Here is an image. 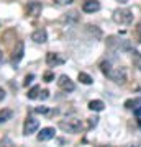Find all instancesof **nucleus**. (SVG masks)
I'll return each mask as SVG.
<instances>
[{
  "mask_svg": "<svg viewBox=\"0 0 141 147\" xmlns=\"http://www.w3.org/2000/svg\"><path fill=\"white\" fill-rule=\"evenodd\" d=\"M35 111H36V113H41V115H46V113H48V108H46V106H38Z\"/></svg>",
  "mask_w": 141,
  "mask_h": 147,
  "instance_id": "obj_24",
  "label": "nucleus"
},
{
  "mask_svg": "<svg viewBox=\"0 0 141 147\" xmlns=\"http://www.w3.org/2000/svg\"><path fill=\"white\" fill-rule=\"evenodd\" d=\"M59 127L63 129L64 132H71V134H76L84 127L82 121L79 118H66V119L59 121Z\"/></svg>",
  "mask_w": 141,
  "mask_h": 147,
  "instance_id": "obj_2",
  "label": "nucleus"
},
{
  "mask_svg": "<svg viewBox=\"0 0 141 147\" xmlns=\"http://www.w3.org/2000/svg\"><path fill=\"white\" fill-rule=\"evenodd\" d=\"M131 62L133 67H136L138 70H141V53L136 49H131Z\"/></svg>",
  "mask_w": 141,
  "mask_h": 147,
  "instance_id": "obj_13",
  "label": "nucleus"
},
{
  "mask_svg": "<svg viewBox=\"0 0 141 147\" xmlns=\"http://www.w3.org/2000/svg\"><path fill=\"white\" fill-rule=\"evenodd\" d=\"M43 79H44V82H52V80H54V74L52 72H44Z\"/></svg>",
  "mask_w": 141,
  "mask_h": 147,
  "instance_id": "obj_20",
  "label": "nucleus"
},
{
  "mask_svg": "<svg viewBox=\"0 0 141 147\" xmlns=\"http://www.w3.org/2000/svg\"><path fill=\"white\" fill-rule=\"evenodd\" d=\"M79 80H80V84H84V85H92V82H94V79L85 72H79Z\"/></svg>",
  "mask_w": 141,
  "mask_h": 147,
  "instance_id": "obj_16",
  "label": "nucleus"
},
{
  "mask_svg": "<svg viewBox=\"0 0 141 147\" xmlns=\"http://www.w3.org/2000/svg\"><path fill=\"white\" fill-rule=\"evenodd\" d=\"M0 25H2V23H0Z\"/></svg>",
  "mask_w": 141,
  "mask_h": 147,
  "instance_id": "obj_31",
  "label": "nucleus"
},
{
  "mask_svg": "<svg viewBox=\"0 0 141 147\" xmlns=\"http://www.w3.org/2000/svg\"><path fill=\"white\" fill-rule=\"evenodd\" d=\"M3 61V51H2V46H0V62Z\"/></svg>",
  "mask_w": 141,
  "mask_h": 147,
  "instance_id": "obj_29",
  "label": "nucleus"
},
{
  "mask_svg": "<svg viewBox=\"0 0 141 147\" xmlns=\"http://www.w3.org/2000/svg\"><path fill=\"white\" fill-rule=\"evenodd\" d=\"M104 108H105V103L102 100L89 101V110H92V111H104Z\"/></svg>",
  "mask_w": 141,
  "mask_h": 147,
  "instance_id": "obj_14",
  "label": "nucleus"
},
{
  "mask_svg": "<svg viewBox=\"0 0 141 147\" xmlns=\"http://www.w3.org/2000/svg\"><path fill=\"white\" fill-rule=\"evenodd\" d=\"M100 70L104 72V75H107L110 80H113L115 84H126L128 80V74H126V69L121 67V65H113L110 61H104L100 64Z\"/></svg>",
  "mask_w": 141,
  "mask_h": 147,
  "instance_id": "obj_1",
  "label": "nucleus"
},
{
  "mask_svg": "<svg viewBox=\"0 0 141 147\" xmlns=\"http://www.w3.org/2000/svg\"><path fill=\"white\" fill-rule=\"evenodd\" d=\"M41 11H43L41 2H30L28 7H26V15L33 16V18H38V16L41 15Z\"/></svg>",
  "mask_w": 141,
  "mask_h": 147,
  "instance_id": "obj_7",
  "label": "nucleus"
},
{
  "mask_svg": "<svg viewBox=\"0 0 141 147\" xmlns=\"http://www.w3.org/2000/svg\"><path fill=\"white\" fill-rule=\"evenodd\" d=\"M5 90H3V88H2V87H0V101H3V100H5Z\"/></svg>",
  "mask_w": 141,
  "mask_h": 147,
  "instance_id": "obj_26",
  "label": "nucleus"
},
{
  "mask_svg": "<svg viewBox=\"0 0 141 147\" xmlns=\"http://www.w3.org/2000/svg\"><path fill=\"white\" fill-rule=\"evenodd\" d=\"M136 105H141V98H135V100H126L125 101V108H133Z\"/></svg>",
  "mask_w": 141,
  "mask_h": 147,
  "instance_id": "obj_18",
  "label": "nucleus"
},
{
  "mask_svg": "<svg viewBox=\"0 0 141 147\" xmlns=\"http://www.w3.org/2000/svg\"><path fill=\"white\" fill-rule=\"evenodd\" d=\"M74 0H54V3L56 5H71Z\"/></svg>",
  "mask_w": 141,
  "mask_h": 147,
  "instance_id": "obj_23",
  "label": "nucleus"
},
{
  "mask_svg": "<svg viewBox=\"0 0 141 147\" xmlns=\"http://www.w3.org/2000/svg\"><path fill=\"white\" fill-rule=\"evenodd\" d=\"M135 115L138 116V118L141 116V105H140V106H136V108H135Z\"/></svg>",
  "mask_w": 141,
  "mask_h": 147,
  "instance_id": "obj_28",
  "label": "nucleus"
},
{
  "mask_svg": "<svg viewBox=\"0 0 141 147\" xmlns=\"http://www.w3.org/2000/svg\"><path fill=\"white\" fill-rule=\"evenodd\" d=\"M13 118V111L8 110V108H5V110H0V124L2 123H7L8 119H12Z\"/></svg>",
  "mask_w": 141,
  "mask_h": 147,
  "instance_id": "obj_15",
  "label": "nucleus"
},
{
  "mask_svg": "<svg viewBox=\"0 0 141 147\" xmlns=\"http://www.w3.org/2000/svg\"><path fill=\"white\" fill-rule=\"evenodd\" d=\"M54 127H43L41 132H38V141L40 142H46L49 141V139H52L54 137Z\"/></svg>",
  "mask_w": 141,
  "mask_h": 147,
  "instance_id": "obj_11",
  "label": "nucleus"
},
{
  "mask_svg": "<svg viewBox=\"0 0 141 147\" xmlns=\"http://www.w3.org/2000/svg\"><path fill=\"white\" fill-rule=\"evenodd\" d=\"M113 21L118 25H130L133 21V11L128 8H118L113 11Z\"/></svg>",
  "mask_w": 141,
  "mask_h": 147,
  "instance_id": "obj_3",
  "label": "nucleus"
},
{
  "mask_svg": "<svg viewBox=\"0 0 141 147\" xmlns=\"http://www.w3.org/2000/svg\"><path fill=\"white\" fill-rule=\"evenodd\" d=\"M23 54H25V42L18 41L16 42V46H15V49H13V53H12V62L13 64L20 62L21 57H23Z\"/></svg>",
  "mask_w": 141,
  "mask_h": 147,
  "instance_id": "obj_9",
  "label": "nucleus"
},
{
  "mask_svg": "<svg viewBox=\"0 0 141 147\" xmlns=\"http://www.w3.org/2000/svg\"><path fill=\"white\" fill-rule=\"evenodd\" d=\"M116 2H120V3H128V0H116Z\"/></svg>",
  "mask_w": 141,
  "mask_h": 147,
  "instance_id": "obj_30",
  "label": "nucleus"
},
{
  "mask_svg": "<svg viewBox=\"0 0 141 147\" xmlns=\"http://www.w3.org/2000/svg\"><path fill=\"white\" fill-rule=\"evenodd\" d=\"M31 41L38 42V44H44V42L48 41L46 30H36V31H33V34H31Z\"/></svg>",
  "mask_w": 141,
  "mask_h": 147,
  "instance_id": "obj_12",
  "label": "nucleus"
},
{
  "mask_svg": "<svg viewBox=\"0 0 141 147\" xmlns=\"http://www.w3.org/2000/svg\"><path fill=\"white\" fill-rule=\"evenodd\" d=\"M38 127H40V121L36 118H33V116H28L25 119V124H23V134L30 136V134L38 131Z\"/></svg>",
  "mask_w": 141,
  "mask_h": 147,
  "instance_id": "obj_5",
  "label": "nucleus"
},
{
  "mask_svg": "<svg viewBox=\"0 0 141 147\" xmlns=\"http://www.w3.org/2000/svg\"><path fill=\"white\" fill-rule=\"evenodd\" d=\"M69 20H77V13L76 11H71V13H67V16H64L63 18V21H69Z\"/></svg>",
  "mask_w": 141,
  "mask_h": 147,
  "instance_id": "obj_19",
  "label": "nucleus"
},
{
  "mask_svg": "<svg viewBox=\"0 0 141 147\" xmlns=\"http://www.w3.org/2000/svg\"><path fill=\"white\" fill-rule=\"evenodd\" d=\"M48 96H49V92H48V90H41V93H40V98H41V100H46Z\"/></svg>",
  "mask_w": 141,
  "mask_h": 147,
  "instance_id": "obj_25",
  "label": "nucleus"
},
{
  "mask_svg": "<svg viewBox=\"0 0 141 147\" xmlns=\"http://www.w3.org/2000/svg\"><path fill=\"white\" fill-rule=\"evenodd\" d=\"M40 92H41V88L38 87V85H35L31 90H28V93H26V96L30 98V100H35V98H38L40 96Z\"/></svg>",
  "mask_w": 141,
  "mask_h": 147,
  "instance_id": "obj_17",
  "label": "nucleus"
},
{
  "mask_svg": "<svg viewBox=\"0 0 141 147\" xmlns=\"http://www.w3.org/2000/svg\"><path fill=\"white\" fill-rule=\"evenodd\" d=\"M82 10L85 13H95L100 10V2L99 0H85L82 3Z\"/></svg>",
  "mask_w": 141,
  "mask_h": 147,
  "instance_id": "obj_10",
  "label": "nucleus"
},
{
  "mask_svg": "<svg viewBox=\"0 0 141 147\" xmlns=\"http://www.w3.org/2000/svg\"><path fill=\"white\" fill-rule=\"evenodd\" d=\"M58 87L61 90H64V92H72V90L76 88L74 82L69 79L67 75H61V77H59L58 79Z\"/></svg>",
  "mask_w": 141,
  "mask_h": 147,
  "instance_id": "obj_8",
  "label": "nucleus"
},
{
  "mask_svg": "<svg viewBox=\"0 0 141 147\" xmlns=\"http://www.w3.org/2000/svg\"><path fill=\"white\" fill-rule=\"evenodd\" d=\"M110 49H113V51H130L131 53V47L128 44V41L125 39H118V38H108V41H107Z\"/></svg>",
  "mask_w": 141,
  "mask_h": 147,
  "instance_id": "obj_4",
  "label": "nucleus"
},
{
  "mask_svg": "<svg viewBox=\"0 0 141 147\" xmlns=\"http://www.w3.org/2000/svg\"><path fill=\"white\" fill-rule=\"evenodd\" d=\"M97 123H99V118H90V119H89V124H87V127H89V129H92V127L97 126Z\"/></svg>",
  "mask_w": 141,
  "mask_h": 147,
  "instance_id": "obj_22",
  "label": "nucleus"
},
{
  "mask_svg": "<svg viewBox=\"0 0 141 147\" xmlns=\"http://www.w3.org/2000/svg\"><path fill=\"white\" fill-rule=\"evenodd\" d=\"M46 64L49 67H58L64 64V57L58 53H48L46 54Z\"/></svg>",
  "mask_w": 141,
  "mask_h": 147,
  "instance_id": "obj_6",
  "label": "nucleus"
},
{
  "mask_svg": "<svg viewBox=\"0 0 141 147\" xmlns=\"http://www.w3.org/2000/svg\"><path fill=\"white\" fill-rule=\"evenodd\" d=\"M136 33H138V39H140V42H141V23L136 26Z\"/></svg>",
  "mask_w": 141,
  "mask_h": 147,
  "instance_id": "obj_27",
  "label": "nucleus"
},
{
  "mask_svg": "<svg viewBox=\"0 0 141 147\" xmlns=\"http://www.w3.org/2000/svg\"><path fill=\"white\" fill-rule=\"evenodd\" d=\"M33 79H35V75H33V74H28V75L25 77V82H23V85H25V87H28V85L33 82Z\"/></svg>",
  "mask_w": 141,
  "mask_h": 147,
  "instance_id": "obj_21",
  "label": "nucleus"
}]
</instances>
